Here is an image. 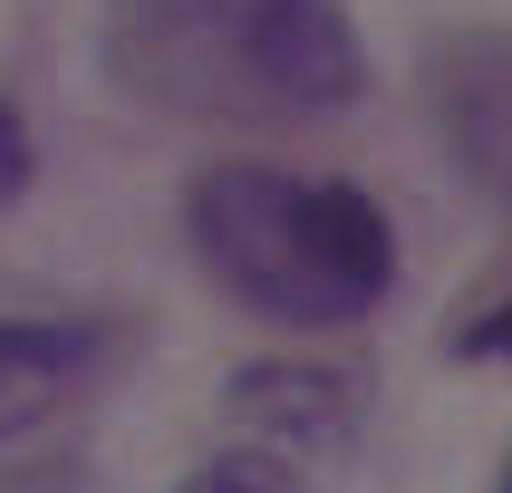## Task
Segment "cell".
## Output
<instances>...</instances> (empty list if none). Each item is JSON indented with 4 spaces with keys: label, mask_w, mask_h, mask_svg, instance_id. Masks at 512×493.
<instances>
[{
    "label": "cell",
    "mask_w": 512,
    "mask_h": 493,
    "mask_svg": "<svg viewBox=\"0 0 512 493\" xmlns=\"http://www.w3.org/2000/svg\"><path fill=\"white\" fill-rule=\"evenodd\" d=\"M426 116L464 184L512 213V29H464L426 49Z\"/></svg>",
    "instance_id": "4"
},
{
    "label": "cell",
    "mask_w": 512,
    "mask_h": 493,
    "mask_svg": "<svg viewBox=\"0 0 512 493\" xmlns=\"http://www.w3.org/2000/svg\"><path fill=\"white\" fill-rule=\"evenodd\" d=\"M174 493H319V474H300V464H281V455H261V445H223V455H203Z\"/></svg>",
    "instance_id": "6"
},
{
    "label": "cell",
    "mask_w": 512,
    "mask_h": 493,
    "mask_svg": "<svg viewBox=\"0 0 512 493\" xmlns=\"http://www.w3.org/2000/svg\"><path fill=\"white\" fill-rule=\"evenodd\" d=\"M107 78L136 107L261 126L368 97V49L339 0H107Z\"/></svg>",
    "instance_id": "1"
},
{
    "label": "cell",
    "mask_w": 512,
    "mask_h": 493,
    "mask_svg": "<svg viewBox=\"0 0 512 493\" xmlns=\"http://www.w3.org/2000/svg\"><path fill=\"white\" fill-rule=\"evenodd\" d=\"M464 358H493V368H512V300H503V310H484L474 329H464Z\"/></svg>",
    "instance_id": "8"
},
{
    "label": "cell",
    "mask_w": 512,
    "mask_h": 493,
    "mask_svg": "<svg viewBox=\"0 0 512 493\" xmlns=\"http://www.w3.org/2000/svg\"><path fill=\"white\" fill-rule=\"evenodd\" d=\"M97 377V329L78 319H0V445H20L78 406V387Z\"/></svg>",
    "instance_id": "5"
},
{
    "label": "cell",
    "mask_w": 512,
    "mask_h": 493,
    "mask_svg": "<svg viewBox=\"0 0 512 493\" xmlns=\"http://www.w3.org/2000/svg\"><path fill=\"white\" fill-rule=\"evenodd\" d=\"M223 416H232L242 445L319 474V464H339L358 445V426H368V377L348 368V358H252L223 387Z\"/></svg>",
    "instance_id": "3"
},
{
    "label": "cell",
    "mask_w": 512,
    "mask_h": 493,
    "mask_svg": "<svg viewBox=\"0 0 512 493\" xmlns=\"http://www.w3.org/2000/svg\"><path fill=\"white\" fill-rule=\"evenodd\" d=\"M184 242L203 281L271 329H348L397 290V232L348 174L223 155L184 184Z\"/></svg>",
    "instance_id": "2"
},
{
    "label": "cell",
    "mask_w": 512,
    "mask_h": 493,
    "mask_svg": "<svg viewBox=\"0 0 512 493\" xmlns=\"http://www.w3.org/2000/svg\"><path fill=\"white\" fill-rule=\"evenodd\" d=\"M29 184V126H20V107L0 97V194H20Z\"/></svg>",
    "instance_id": "7"
},
{
    "label": "cell",
    "mask_w": 512,
    "mask_h": 493,
    "mask_svg": "<svg viewBox=\"0 0 512 493\" xmlns=\"http://www.w3.org/2000/svg\"><path fill=\"white\" fill-rule=\"evenodd\" d=\"M503 493H512V464H503Z\"/></svg>",
    "instance_id": "9"
}]
</instances>
